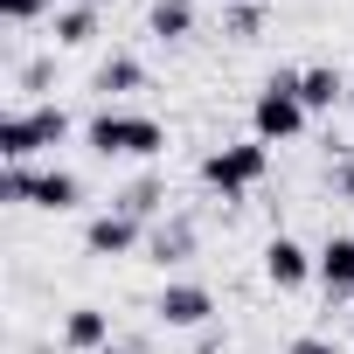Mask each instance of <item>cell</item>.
<instances>
[{
	"label": "cell",
	"instance_id": "obj_8",
	"mask_svg": "<svg viewBox=\"0 0 354 354\" xmlns=\"http://www.w3.org/2000/svg\"><path fill=\"white\" fill-rule=\"evenodd\" d=\"M77 202H84V181H77L70 167H42V174H35V202H28V209L63 216V209H77Z\"/></svg>",
	"mask_w": 354,
	"mask_h": 354
},
{
	"label": "cell",
	"instance_id": "obj_19",
	"mask_svg": "<svg viewBox=\"0 0 354 354\" xmlns=\"http://www.w3.org/2000/svg\"><path fill=\"white\" fill-rule=\"evenodd\" d=\"M42 15H49V0H0V21H8V28H28Z\"/></svg>",
	"mask_w": 354,
	"mask_h": 354
},
{
	"label": "cell",
	"instance_id": "obj_10",
	"mask_svg": "<svg viewBox=\"0 0 354 354\" xmlns=\"http://www.w3.org/2000/svg\"><path fill=\"white\" fill-rule=\"evenodd\" d=\"M63 340H70L77 354H97V347H111V319H104L97 306H77V313L63 319Z\"/></svg>",
	"mask_w": 354,
	"mask_h": 354
},
{
	"label": "cell",
	"instance_id": "obj_2",
	"mask_svg": "<svg viewBox=\"0 0 354 354\" xmlns=\"http://www.w3.org/2000/svg\"><path fill=\"white\" fill-rule=\"evenodd\" d=\"M306 97H299V70H278V77H264V91H257V104H250V132L264 139V146H278V139H299L306 132Z\"/></svg>",
	"mask_w": 354,
	"mask_h": 354
},
{
	"label": "cell",
	"instance_id": "obj_15",
	"mask_svg": "<svg viewBox=\"0 0 354 354\" xmlns=\"http://www.w3.org/2000/svg\"><path fill=\"white\" fill-rule=\"evenodd\" d=\"M139 84H146V70H139L132 56H104V63H97V91H104V97H125V91H139Z\"/></svg>",
	"mask_w": 354,
	"mask_h": 354
},
{
	"label": "cell",
	"instance_id": "obj_11",
	"mask_svg": "<svg viewBox=\"0 0 354 354\" xmlns=\"http://www.w3.org/2000/svg\"><path fill=\"white\" fill-rule=\"evenodd\" d=\"M299 97H306V111H333L347 97V84H340V70L313 63V70H299Z\"/></svg>",
	"mask_w": 354,
	"mask_h": 354
},
{
	"label": "cell",
	"instance_id": "obj_21",
	"mask_svg": "<svg viewBox=\"0 0 354 354\" xmlns=\"http://www.w3.org/2000/svg\"><path fill=\"white\" fill-rule=\"evenodd\" d=\"M340 195H347V202H354V153H347V160H340Z\"/></svg>",
	"mask_w": 354,
	"mask_h": 354
},
{
	"label": "cell",
	"instance_id": "obj_12",
	"mask_svg": "<svg viewBox=\"0 0 354 354\" xmlns=\"http://www.w3.org/2000/svg\"><path fill=\"white\" fill-rule=\"evenodd\" d=\"M319 285H326V292H354V236H326V250H319Z\"/></svg>",
	"mask_w": 354,
	"mask_h": 354
},
{
	"label": "cell",
	"instance_id": "obj_9",
	"mask_svg": "<svg viewBox=\"0 0 354 354\" xmlns=\"http://www.w3.org/2000/svg\"><path fill=\"white\" fill-rule=\"evenodd\" d=\"M49 35H56L63 49H84V42L97 35V0H70V8H56V15H49Z\"/></svg>",
	"mask_w": 354,
	"mask_h": 354
},
{
	"label": "cell",
	"instance_id": "obj_7",
	"mask_svg": "<svg viewBox=\"0 0 354 354\" xmlns=\"http://www.w3.org/2000/svg\"><path fill=\"white\" fill-rule=\"evenodd\" d=\"M264 278H271L278 292H299L306 278H319V257H313L299 236H271V243H264Z\"/></svg>",
	"mask_w": 354,
	"mask_h": 354
},
{
	"label": "cell",
	"instance_id": "obj_14",
	"mask_svg": "<svg viewBox=\"0 0 354 354\" xmlns=\"http://www.w3.org/2000/svg\"><path fill=\"white\" fill-rule=\"evenodd\" d=\"M146 250H153L160 264H181V257L195 250V223H181V216H174V223H160V230H146Z\"/></svg>",
	"mask_w": 354,
	"mask_h": 354
},
{
	"label": "cell",
	"instance_id": "obj_13",
	"mask_svg": "<svg viewBox=\"0 0 354 354\" xmlns=\"http://www.w3.org/2000/svg\"><path fill=\"white\" fill-rule=\"evenodd\" d=\"M146 28H153L160 42H181V35H195V0H153Z\"/></svg>",
	"mask_w": 354,
	"mask_h": 354
},
{
	"label": "cell",
	"instance_id": "obj_16",
	"mask_svg": "<svg viewBox=\"0 0 354 354\" xmlns=\"http://www.w3.org/2000/svg\"><path fill=\"white\" fill-rule=\"evenodd\" d=\"M0 202H35V167H28V160H8V167H0Z\"/></svg>",
	"mask_w": 354,
	"mask_h": 354
},
{
	"label": "cell",
	"instance_id": "obj_1",
	"mask_svg": "<svg viewBox=\"0 0 354 354\" xmlns=\"http://www.w3.org/2000/svg\"><path fill=\"white\" fill-rule=\"evenodd\" d=\"M84 146H91L97 160H153V153L167 146V125L146 118V111H118V104H104V111L84 118Z\"/></svg>",
	"mask_w": 354,
	"mask_h": 354
},
{
	"label": "cell",
	"instance_id": "obj_6",
	"mask_svg": "<svg viewBox=\"0 0 354 354\" xmlns=\"http://www.w3.org/2000/svg\"><path fill=\"white\" fill-rule=\"evenodd\" d=\"M139 243H146V230H139V216H125V209H104V216L84 223V250H91V257H125V250H139Z\"/></svg>",
	"mask_w": 354,
	"mask_h": 354
},
{
	"label": "cell",
	"instance_id": "obj_17",
	"mask_svg": "<svg viewBox=\"0 0 354 354\" xmlns=\"http://www.w3.org/2000/svg\"><path fill=\"white\" fill-rule=\"evenodd\" d=\"M160 202H167V188H160V181H132V188L118 195V209H125V216H139V223H146Z\"/></svg>",
	"mask_w": 354,
	"mask_h": 354
},
{
	"label": "cell",
	"instance_id": "obj_18",
	"mask_svg": "<svg viewBox=\"0 0 354 354\" xmlns=\"http://www.w3.org/2000/svg\"><path fill=\"white\" fill-rule=\"evenodd\" d=\"M236 42H257V28H264V8H257V0H243V8H230V21H223Z\"/></svg>",
	"mask_w": 354,
	"mask_h": 354
},
{
	"label": "cell",
	"instance_id": "obj_20",
	"mask_svg": "<svg viewBox=\"0 0 354 354\" xmlns=\"http://www.w3.org/2000/svg\"><path fill=\"white\" fill-rule=\"evenodd\" d=\"M292 354H340V347H333V340H319V333H299V340H292Z\"/></svg>",
	"mask_w": 354,
	"mask_h": 354
},
{
	"label": "cell",
	"instance_id": "obj_5",
	"mask_svg": "<svg viewBox=\"0 0 354 354\" xmlns=\"http://www.w3.org/2000/svg\"><path fill=\"white\" fill-rule=\"evenodd\" d=\"M153 313H160V326H181V333H188V326H209V319H216V292H209V285H188V278H174V285L160 292Z\"/></svg>",
	"mask_w": 354,
	"mask_h": 354
},
{
	"label": "cell",
	"instance_id": "obj_23",
	"mask_svg": "<svg viewBox=\"0 0 354 354\" xmlns=\"http://www.w3.org/2000/svg\"><path fill=\"white\" fill-rule=\"evenodd\" d=\"M223 8H243V0H223Z\"/></svg>",
	"mask_w": 354,
	"mask_h": 354
},
{
	"label": "cell",
	"instance_id": "obj_22",
	"mask_svg": "<svg viewBox=\"0 0 354 354\" xmlns=\"http://www.w3.org/2000/svg\"><path fill=\"white\" fill-rule=\"evenodd\" d=\"M97 354H132V347H97Z\"/></svg>",
	"mask_w": 354,
	"mask_h": 354
},
{
	"label": "cell",
	"instance_id": "obj_3",
	"mask_svg": "<svg viewBox=\"0 0 354 354\" xmlns=\"http://www.w3.org/2000/svg\"><path fill=\"white\" fill-rule=\"evenodd\" d=\"M264 174H271V146H264V139H236V146H216V153L202 160V181H209L223 202L250 195Z\"/></svg>",
	"mask_w": 354,
	"mask_h": 354
},
{
	"label": "cell",
	"instance_id": "obj_4",
	"mask_svg": "<svg viewBox=\"0 0 354 354\" xmlns=\"http://www.w3.org/2000/svg\"><path fill=\"white\" fill-rule=\"evenodd\" d=\"M70 139V111L63 104H35V111H8L0 118V160H35L42 146Z\"/></svg>",
	"mask_w": 354,
	"mask_h": 354
}]
</instances>
